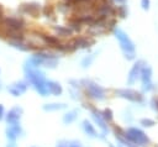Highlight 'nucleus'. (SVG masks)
<instances>
[{
  "mask_svg": "<svg viewBox=\"0 0 158 147\" xmlns=\"http://www.w3.org/2000/svg\"><path fill=\"white\" fill-rule=\"evenodd\" d=\"M23 70H25V74H26V78L27 80L33 85V88L43 96H46L48 94V90H47V86H46V79H44V74L38 70L37 68L32 67L27 61L25 62V65H23Z\"/></svg>",
  "mask_w": 158,
  "mask_h": 147,
  "instance_id": "1",
  "label": "nucleus"
},
{
  "mask_svg": "<svg viewBox=\"0 0 158 147\" xmlns=\"http://www.w3.org/2000/svg\"><path fill=\"white\" fill-rule=\"evenodd\" d=\"M0 25L4 30L11 31H23L26 28V22L20 16H4L0 21Z\"/></svg>",
  "mask_w": 158,
  "mask_h": 147,
  "instance_id": "2",
  "label": "nucleus"
},
{
  "mask_svg": "<svg viewBox=\"0 0 158 147\" xmlns=\"http://www.w3.org/2000/svg\"><path fill=\"white\" fill-rule=\"evenodd\" d=\"M19 11L22 15H28L32 17H38L41 14V5L36 1H30V2H23L20 5Z\"/></svg>",
  "mask_w": 158,
  "mask_h": 147,
  "instance_id": "3",
  "label": "nucleus"
},
{
  "mask_svg": "<svg viewBox=\"0 0 158 147\" xmlns=\"http://www.w3.org/2000/svg\"><path fill=\"white\" fill-rule=\"evenodd\" d=\"M115 35H116V38L120 41V43H121V47L125 49V51H133L135 49V47H133V43H132V41L128 38V36L122 31V30H120V28H116L115 30Z\"/></svg>",
  "mask_w": 158,
  "mask_h": 147,
  "instance_id": "4",
  "label": "nucleus"
},
{
  "mask_svg": "<svg viewBox=\"0 0 158 147\" xmlns=\"http://www.w3.org/2000/svg\"><path fill=\"white\" fill-rule=\"evenodd\" d=\"M27 86H28V84L25 80H19V82H15L11 85H9L7 86V90H9V93L11 95L20 96V95H22L27 90Z\"/></svg>",
  "mask_w": 158,
  "mask_h": 147,
  "instance_id": "5",
  "label": "nucleus"
},
{
  "mask_svg": "<svg viewBox=\"0 0 158 147\" xmlns=\"http://www.w3.org/2000/svg\"><path fill=\"white\" fill-rule=\"evenodd\" d=\"M21 115H22V109L20 106H15L12 107L6 115H5V120L9 125H12V124H19L20 122V119H21Z\"/></svg>",
  "mask_w": 158,
  "mask_h": 147,
  "instance_id": "6",
  "label": "nucleus"
},
{
  "mask_svg": "<svg viewBox=\"0 0 158 147\" xmlns=\"http://www.w3.org/2000/svg\"><path fill=\"white\" fill-rule=\"evenodd\" d=\"M21 133H22V128L20 126V122L19 124L9 125L6 127V130H5V135H6V138L9 141H15Z\"/></svg>",
  "mask_w": 158,
  "mask_h": 147,
  "instance_id": "7",
  "label": "nucleus"
},
{
  "mask_svg": "<svg viewBox=\"0 0 158 147\" xmlns=\"http://www.w3.org/2000/svg\"><path fill=\"white\" fill-rule=\"evenodd\" d=\"M7 43L10 46H12L14 48L22 51V52H28V51H33L37 49V46H35L33 43H26L25 41H10L7 40Z\"/></svg>",
  "mask_w": 158,
  "mask_h": 147,
  "instance_id": "8",
  "label": "nucleus"
},
{
  "mask_svg": "<svg viewBox=\"0 0 158 147\" xmlns=\"http://www.w3.org/2000/svg\"><path fill=\"white\" fill-rule=\"evenodd\" d=\"M88 84H89L88 85V91L91 96H94L96 99H102L104 98V90L99 85H96L94 83H88Z\"/></svg>",
  "mask_w": 158,
  "mask_h": 147,
  "instance_id": "9",
  "label": "nucleus"
},
{
  "mask_svg": "<svg viewBox=\"0 0 158 147\" xmlns=\"http://www.w3.org/2000/svg\"><path fill=\"white\" fill-rule=\"evenodd\" d=\"M46 86H47V90L48 93L53 94V95H59L62 93V86L56 83V82H52V80H46Z\"/></svg>",
  "mask_w": 158,
  "mask_h": 147,
  "instance_id": "10",
  "label": "nucleus"
},
{
  "mask_svg": "<svg viewBox=\"0 0 158 147\" xmlns=\"http://www.w3.org/2000/svg\"><path fill=\"white\" fill-rule=\"evenodd\" d=\"M41 38H42V41H43L46 44L52 46V47H57V46L60 43L59 40H58L56 36H52V35H41Z\"/></svg>",
  "mask_w": 158,
  "mask_h": 147,
  "instance_id": "11",
  "label": "nucleus"
},
{
  "mask_svg": "<svg viewBox=\"0 0 158 147\" xmlns=\"http://www.w3.org/2000/svg\"><path fill=\"white\" fill-rule=\"evenodd\" d=\"M53 28L56 30V32L58 33V36H63V37L70 36V35H72V32H73L69 27H64V26H54Z\"/></svg>",
  "mask_w": 158,
  "mask_h": 147,
  "instance_id": "12",
  "label": "nucleus"
},
{
  "mask_svg": "<svg viewBox=\"0 0 158 147\" xmlns=\"http://www.w3.org/2000/svg\"><path fill=\"white\" fill-rule=\"evenodd\" d=\"M63 107H65L64 104H46V105H43V110H46V111L60 110V109H63Z\"/></svg>",
  "mask_w": 158,
  "mask_h": 147,
  "instance_id": "13",
  "label": "nucleus"
},
{
  "mask_svg": "<svg viewBox=\"0 0 158 147\" xmlns=\"http://www.w3.org/2000/svg\"><path fill=\"white\" fill-rule=\"evenodd\" d=\"M83 127H84V130H85V132H86L88 135H90V136H96V132H95L94 127L90 125V122L84 121V122H83Z\"/></svg>",
  "mask_w": 158,
  "mask_h": 147,
  "instance_id": "14",
  "label": "nucleus"
},
{
  "mask_svg": "<svg viewBox=\"0 0 158 147\" xmlns=\"http://www.w3.org/2000/svg\"><path fill=\"white\" fill-rule=\"evenodd\" d=\"M75 117H77V111H75V110H73V111H69L68 114H65V115H64L63 121H64L65 124H69V122H72Z\"/></svg>",
  "mask_w": 158,
  "mask_h": 147,
  "instance_id": "15",
  "label": "nucleus"
},
{
  "mask_svg": "<svg viewBox=\"0 0 158 147\" xmlns=\"http://www.w3.org/2000/svg\"><path fill=\"white\" fill-rule=\"evenodd\" d=\"M115 11H116V12L118 14V16H121V17H126V15H127V9H126L125 5L117 6V7L115 9Z\"/></svg>",
  "mask_w": 158,
  "mask_h": 147,
  "instance_id": "16",
  "label": "nucleus"
},
{
  "mask_svg": "<svg viewBox=\"0 0 158 147\" xmlns=\"http://www.w3.org/2000/svg\"><path fill=\"white\" fill-rule=\"evenodd\" d=\"M42 12L48 17V16H52L53 15V12H54V10H53V6H51V5H47V6H44L43 7V10H42Z\"/></svg>",
  "mask_w": 158,
  "mask_h": 147,
  "instance_id": "17",
  "label": "nucleus"
},
{
  "mask_svg": "<svg viewBox=\"0 0 158 147\" xmlns=\"http://www.w3.org/2000/svg\"><path fill=\"white\" fill-rule=\"evenodd\" d=\"M93 59H94V56H93V54H91V56H89V57H86V58H84V59H83V62H81L83 67H84V68L89 67V65H90V63L93 62Z\"/></svg>",
  "mask_w": 158,
  "mask_h": 147,
  "instance_id": "18",
  "label": "nucleus"
},
{
  "mask_svg": "<svg viewBox=\"0 0 158 147\" xmlns=\"http://www.w3.org/2000/svg\"><path fill=\"white\" fill-rule=\"evenodd\" d=\"M149 0H141V6L143 10H148L149 9Z\"/></svg>",
  "mask_w": 158,
  "mask_h": 147,
  "instance_id": "19",
  "label": "nucleus"
},
{
  "mask_svg": "<svg viewBox=\"0 0 158 147\" xmlns=\"http://www.w3.org/2000/svg\"><path fill=\"white\" fill-rule=\"evenodd\" d=\"M67 147H81L79 142L77 141H72V142H67Z\"/></svg>",
  "mask_w": 158,
  "mask_h": 147,
  "instance_id": "20",
  "label": "nucleus"
},
{
  "mask_svg": "<svg viewBox=\"0 0 158 147\" xmlns=\"http://www.w3.org/2000/svg\"><path fill=\"white\" fill-rule=\"evenodd\" d=\"M5 117V109H4V105L0 104V121Z\"/></svg>",
  "mask_w": 158,
  "mask_h": 147,
  "instance_id": "21",
  "label": "nucleus"
},
{
  "mask_svg": "<svg viewBox=\"0 0 158 147\" xmlns=\"http://www.w3.org/2000/svg\"><path fill=\"white\" fill-rule=\"evenodd\" d=\"M4 16H5V11H4V7H2V5L0 4V21L4 19Z\"/></svg>",
  "mask_w": 158,
  "mask_h": 147,
  "instance_id": "22",
  "label": "nucleus"
},
{
  "mask_svg": "<svg viewBox=\"0 0 158 147\" xmlns=\"http://www.w3.org/2000/svg\"><path fill=\"white\" fill-rule=\"evenodd\" d=\"M6 147H17V145H16V143H15L14 141H11V142H10V143H9V145H7Z\"/></svg>",
  "mask_w": 158,
  "mask_h": 147,
  "instance_id": "23",
  "label": "nucleus"
},
{
  "mask_svg": "<svg viewBox=\"0 0 158 147\" xmlns=\"http://www.w3.org/2000/svg\"><path fill=\"white\" fill-rule=\"evenodd\" d=\"M115 1H116L117 4H125V2L127 1V0H115Z\"/></svg>",
  "mask_w": 158,
  "mask_h": 147,
  "instance_id": "24",
  "label": "nucleus"
},
{
  "mask_svg": "<svg viewBox=\"0 0 158 147\" xmlns=\"http://www.w3.org/2000/svg\"><path fill=\"white\" fill-rule=\"evenodd\" d=\"M0 89H1V83H0Z\"/></svg>",
  "mask_w": 158,
  "mask_h": 147,
  "instance_id": "25",
  "label": "nucleus"
}]
</instances>
